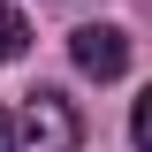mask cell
<instances>
[{
  "mask_svg": "<svg viewBox=\"0 0 152 152\" xmlns=\"http://www.w3.org/2000/svg\"><path fill=\"white\" fill-rule=\"evenodd\" d=\"M84 145V122H76V107L61 91H38L31 107L15 114V145L8 152H76Z\"/></svg>",
  "mask_w": 152,
  "mask_h": 152,
  "instance_id": "1",
  "label": "cell"
},
{
  "mask_svg": "<svg viewBox=\"0 0 152 152\" xmlns=\"http://www.w3.org/2000/svg\"><path fill=\"white\" fill-rule=\"evenodd\" d=\"M76 69L99 76V84H107V76H122V69H129V38L107 31V23H84V31H76Z\"/></svg>",
  "mask_w": 152,
  "mask_h": 152,
  "instance_id": "2",
  "label": "cell"
},
{
  "mask_svg": "<svg viewBox=\"0 0 152 152\" xmlns=\"http://www.w3.org/2000/svg\"><path fill=\"white\" fill-rule=\"evenodd\" d=\"M23 46H31V23H23V8H8V0H0V61H15Z\"/></svg>",
  "mask_w": 152,
  "mask_h": 152,
  "instance_id": "3",
  "label": "cell"
},
{
  "mask_svg": "<svg viewBox=\"0 0 152 152\" xmlns=\"http://www.w3.org/2000/svg\"><path fill=\"white\" fill-rule=\"evenodd\" d=\"M129 137H137V152H152V91L137 99V114H129Z\"/></svg>",
  "mask_w": 152,
  "mask_h": 152,
  "instance_id": "4",
  "label": "cell"
},
{
  "mask_svg": "<svg viewBox=\"0 0 152 152\" xmlns=\"http://www.w3.org/2000/svg\"><path fill=\"white\" fill-rule=\"evenodd\" d=\"M0 145H15V122H8V107H0Z\"/></svg>",
  "mask_w": 152,
  "mask_h": 152,
  "instance_id": "5",
  "label": "cell"
}]
</instances>
